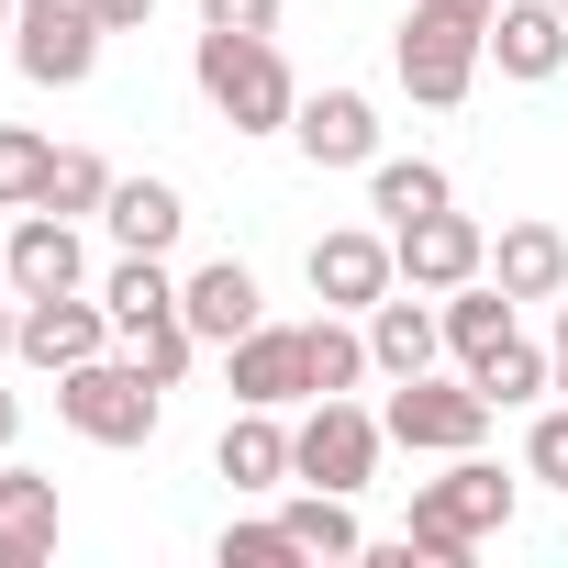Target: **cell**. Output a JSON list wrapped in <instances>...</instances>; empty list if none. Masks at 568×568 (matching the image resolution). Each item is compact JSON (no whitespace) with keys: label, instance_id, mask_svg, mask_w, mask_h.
I'll return each mask as SVG.
<instances>
[{"label":"cell","instance_id":"obj_8","mask_svg":"<svg viewBox=\"0 0 568 568\" xmlns=\"http://www.w3.org/2000/svg\"><path fill=\"white\" fill-rule=\"evenodd\" d=\"M302 278H313V302H324V313H368V302H390V291H402L390 223H335V234H313Z\"/></svg>","mask_w":568,"mask_h":568},{"label":"cell","instance_id":"obj_10","mask_svg":"<svg viewBox=\"0 0 568 568\" xmlns=\"http://www.w3.org/2000/svg\"><path fill=\"white\" fill-rule=\"evenodd\" d=\"M390 256H402V291H468V278H490V234L446 201V212H424V223H390Z\"/></svg>","mask_w":568,"mask_h":568},{"label":"cell","instance_id":"obj_2","mask_svg":"<svg viewBox=\"0 0 568 568\" xmlns=\"http://www.w3.org/2000/svg\"><path fill=\"white\" fill-rule=\"evenodd\" d=\"M57 424L79 435V446H156V424H168V379L123 346H101V357H79V368H57Z\"/></svg>","mask_w":568,"mask_h":568},{"label":"cell","instance_id":"obj_21","mask_svg":"<svg viewBox=\"0 0 568 568\" xmlns=\"http://www.w3.org/2000/svg\"><path fill=\"white\" fill-rule=\"evenodd\" d=\"M435 313H446V357H457V368H479L490 346H513V335H524V324H513L524 302L501 291V278H468V291H446Z\"/></svg>","mask_w":568,"mask_h":568},{"label":"cell","instance_id":"obj_18","mask_svg":"<svg viewBox=\"0 0 568 568\" xmlns=\"http://www.w3.org/2000/svg\"><path fill=\"white\" fill-rule=\"evenodd\" d=\"M212 468H223L234 490H291V424L256 413V402H234V424L212 435Z\"/></svg>","mask_w":568,"mask_h":568},{"label":"cell","instance_id":"obj_22","mask_svg":"<svg viewBox=\"0 0 568 568\" xmlns=\"http://www.w3.org/2000/svg\"><path fill=\"white\" fill-rule=\"evenodd\" d=\"M101 302H112V335L134 346L145 324H168V313H179V278H168V256H134V245H123V256L101 267Z\"/></svg>","mask_w":568,"mask_h":568},{"label":"cell","instance_id":"obj_9","mask_svg":"<svg viewBox=\"0 0 568 568\" xmlns=\"http://www.w3.org/2000/svg\"><path fill=\"white\" fill-rule=\"evenodd\" d=\"M0 291L12 302H45V291H90V245H79V212H12L0 234Z\"/></svg>","mask_w":568,"mask_h":568},{"label":"cell","instance_id":"obj_12","mask_svg":"<svg viewBox=\"0 0 568 568\" xmlns=\"http://www.w3.org/2000/svg\"><path fill=\"white\" fill-rule=\"evenodd\" d=\"M291 145H302L313 168H379V101H368V90H302Z\"/></svg>","mask_w":568,"mask_h":568},{"label":"cell","instance_id":"obj_6","mask_svg":"<svg viewBox=\"0 0 568 568\" xmlns=\"http://www.w3.org/2000/svg\"><path fill=\"white\" fill-rule=\"evenodd\" d=\"M490 390L457 368V379H390V402H379V424H390V446H413V457H468V446H490Z\"/></svg>","mask_w":568,"mask_h":568},{"label":"cell","instance_id":"obj_7","mask_svg":"<svg viewBox=\"0 0 568 568\" xmlns=\"http://www.w3.org/2000/svg\"><path fill=\"white\" fill-rule=\"evenodd\" d=\"M101 45H112L101 0H23V12H12V68H23L34 90H90Z\"/></svg>","mask_w":568,"mask_h":568},{"label":"cell","instance_id":"obj_17","mask_svg":"<svg viewBox=\"0 0 568 568\" xmlns=\"http://www.w3.org/2000/svg\"><path fill=\"white\" fill-rule=\"evenodd\" d=\"M57 557V479L0 457V568H45Z\"/></svg>","mask_w":568,"mask_h":568},{"label":"cell","instance_id":"obj_16","mask_svg":"<svg viewBox=\"0 0 568 568\" xmlns=\"http://www.w3.org/2000/svg\"><path fill=\"white\" fill-rule=\"evenodd\" d=\"M490 68L524 79V90H546L568 68V12H557V0H501V12H490Z\"/></svg>","mask_w":568,"mask_h":568},{"label":"cell","instance_id":"obj_38","mask_svg":"<svg viewBox=\"0 0 568 568\" xmlns=\"http://www.w3.org/2000/svg\"><path fill=\"white\" fill-rule=\"evenodd\" d=\"M557 12H568V0H557Z\"/></svg>","mask_w":568,"mask_h":568},{"label":"cell","instance_id":"obj_24","mask_svg":"<svg viewBox=\"0 0 568 568\" xmlns=\"http://www.w3.org/2000/svg\"><path fill=\"white\" fill-rule=\"evenodd\" d=\"M446 201H457V179H446L435 156H379V168H368V212H379V223H424V212H446Z\"/></svg>","mask_w":568,"mask_h":568},{"label":"cell","instance_id":"obj_14","mask_svg":"<svg viewBox=\"0 0 568 568\" xmlns=\"http://www.w3.org/2000/svg\"><path fill=\"white\" fill-rule=\"evenodd\" d=\"M179 313H190L201 346H234V335L267 324V291H256V267H245V256H201V267L179 278Z\"/></svg>","mask_w":568,"mask_h":568},{"label":"cell","instance_id":"obj_37","mask_svg":"<svg viewBox=\"0 0 568 568\" xmlns=\"http://www.w3.org/2000/svg\"><path fill=\"white\" fill-rule=\"evenodd\" d=\"M12 12H23V0H0V57H12Z\"/></svg>","mask_w":568,"mask_h":568},{"label":"cell","instance_id":"obj_23","mask_svg":"<svg viewBox=\"0 0 568 568\" xmlns=\"http://www.w3.org/2000/svg\"><path fill=\"white\" fill-rule=\"evenodd\" d=\"M278 524H291V546L302 557H368V524H357V501L346 490H291V501H278Z\"/></svg>","mask_w":568,"mask_h":568},{"label":"cell","instance_id":"obj_29","mask_svg":"<svg viewBox=\"0 0 568 568\" xmlns=\"http://www.w3.org/2000/svg\"><path fill=\"white\" fill-rule=\"evenodd\" d=\"M524 479H535V490H568V402H546V413L524 424Z\"/></svg>","mask_w":568,"mask_h":568},{"label":"cell","instance_id":"obj_33","mask_svg":"<svg viewBox=\"0 0 568 568\" xmlns=\"http://www.w3.org/2000/svg\"><path fill=\"white\" fill-rule=\"evenodd\" d=\"M12 446H23V402H12V390H0V457H12Z\"/></svg>","mask_w":568,"mask_h":568},{"label":"cell","instance_id":"obj_20","mask_svg":"<svg viewBox=\"0 0 568 568\" xmlns=\"http://www.w3.org/2000/svg\"><path fill=\"white\" fill-rule=\"evenodd\" d=\"M490 278H501L513 302H557L568 291V234L557 223H501L490 234Z\"/></svg>","mask_w":568,"mask_h":568},{"label":"cell","instance_id":"obj_3","mask_svg":"<svg viewBox=\"0 0 568 568\" xmlns=\"http://www.w3.org/2000/svg\"><path fill=\"white\" fill-rule=\"evenodd\" d=\"M190 79H201V101L234 134H291V112H302V79H291V57H278V34H212L201 23Z\"/></svg>","mask_w":568,"mask_h":568},{"label":"cell","instance_id":"obj_5","mask_svg":"<svg viewBox=\"0 0 568 568\" xmlns=\"http://www.w3.org/2000/svg\"><path fill=\"white\" fill-rule=\"evenodd\" d=\"M379 457H390V424L357 402V390H335V402H302V424H291V479H313V490H368L379 479Z\"/></svg>","mask_w":568,"mask_h":568},{"label":"cell","instance_id":"obj_35","mask_svg":"<svg viewBox=\"0 0 568 568\" xmlns=\"http://www.w3.org/2000/svg\"><path fill=\"white\" fill-rule=\"evenodd\" d=\"M12 324H23V302H12V291H0V357H12Z\"/></svg>","mask_w":568,"mask_h":568},{"label":"cell","instance_id":"obj_27","mask_svg":"<svg viewBox=\"0 0 568 568\" xmlns=\"http://www.w3.org/2000/svg\"><path fill=\"white\" fill-rule=\"evenodd\" d=\"M101 201H112V168H101L90 145H57V168H45V212H79V223H90Z\"/></svg>","mask_w":568,"mask_h":568},{"label":"cell","instance_id":"obj_36","mask_svg":"<svg viewBox=\"0 0 568 568\" xmlns=\"http://www.w3.org/2000/svg\"><path fill=\"white\" fill-rule=\"evenodd\" d=\"M446 12H468V23H490V12H501V0H446Z\"/></svg>","mask_w":568,"mask_h":568},{"label":"cell","instance_id":"obj_31","mask_svg":"<svg viewBox=\"0 0 568 568\" xmlns=\"http://www.w3.org/2000/svg\"><path fill=\"white\" fill-rule=\"evenodd\" d=\"M212 34H278V0H201Z\"/></svg>","mask_w":568,"mask_h":568},{"label":"cell","instance_id":"obj_25","mask_svg":"<svg viewBox=\"0 0 568 568\" xmlns=\"http://www.w3.org/2000/svg\"><path fill=\"white\" fill-rule=\"evenodd\" d=\"M468 379H479V390H490L501 413H524V402H546V390H557V357H546L535 335H513V346H490V357H479Z\"/></svg>","mask_w":568,"mask_h":568},{"label":"cell","instance_id":"obj_13","mask_svg":"<svg viewBox=\"0 0 568 568\" xmlns=\"http://www.w3.org/2000/svg\"><path fill=\"white\" fill-rule=\"evenodd\" d=\"M223 379H234V402H256V413H291V402H313L302 324H256V335H234V346H223Z\"/></svg>","mask_w":568,"mask_h":568},{"label":"cell","instance_id":"obj_15","mask_svg":"<svg viewBox=\"0 0 568 568\" xmlns=\"http://www.w3.org/2000/svg\"><path fill=\"white\" fill-rule=\"evenodd\" d=\"M357 324H368L379 379H424V368L446 357V313H435V291H390V302H368Z\"/></svg>","mask_w":568,"mask_h":568},{"label":"cell","instance_id":"obj_26","mask_svg":"<svg viewBox=\"0 0 568 568\" xmlns=\"http://www.w3.org/2000/svg\"><path fill=\"white\" fill-rule=\"evenodd\" d=\"M45 168H57V145L34 123H0V212H34L45 201Z\"/></svg>","mask_w":568,"mask_h":568},{"label":"cell","instance_id":"obj_34","mask_svg":"<svg viewBox=\"0 0 568 568\" xmlns=\"http://www.w3.org/2000/svg\"><path fill=\"white\" fill-rule=\"evenodd\" d=\"M546 357H557V390H568V291H557V346Z\"/></svg>","mask_w":568,"mask_h":568},{"label":"cell","instance_id":"obj_1","mask_svg":"<svg viewBox=\"0 0 568 568\" xmlns=\"http://www.w3.org/2000/svg\"><path fill=\"white\" fill-rule=\"evenodd\" d=\"M513 513H524V479H501V468L468 446V457H446V479H413L402 535H390V546H368V557H390V568H413V557H424V568H468Z\"/></svg>","mask_w":568,"mask_h":568},{"label":"cell","instance_id":"obj_32","mask_svg":"<svg viewBox=\"0 0 568 568\" xmlns=\"http://www.w3.org/2000/svg\"><path fill=\"white\" fill-rule=\"evenodd\" d=\"M101 23H112V34H145V23H156V0H101Z\"/></svg>","mask_w":568,"mask_h":568},{"label":"cell","instance_id":"obj_4","mask_svg":"<svg viewBox=\"0 0 568 568\" xmlns=\"http://www.w3.org/2000/svg\"><path fill=\"white\" fill-rule=\"evenodd\" d=\"M479 68H490V23L446 12V0H413V12H402V34H390V79H402L424 112H457V101L479 90Z\"/></svg>","mask_w":568,"mask_h":568},{"label":"cell","instance_id":"obj_28","mask_svg":"<svg viewBox=\"0 0 568 568\" xmlns=\"http://www.w3.org/2000/svg\"><path fill=\"white\" fill-rule=\"evenodd\" d=\"M223 568H302V546H291V524L278 513H256V524H223V546H212Z\"/></svg>","mask_w":568,"mask_h":568},{"label":"cell","instance_id":"obj_11","mask_svg":"<svg viewBox=\"0 0 568 568\" xmlns=\"http://www.w3.org/2000/svg\"><path fill=\"white\" fill-rule=\"evenodd\" d=\"M101 346H123L112 335V302L101 291H45V302H23V324H12V357L23 368H79V357H101Z\"/></svg>","mask_w":568,"mask_h":568},{"label":"cell","instance_id":"obj_19","mask_svg":"<svg viewBox=\"0 0 568 568\" xmlns=\"http://www.w3.org/2000/svg\"><path fill=\"white\" fill-rule=\"evenodd\" d=\"M101 223H112V245H134V256H168V245L190 234V201H179V179H112Z\"/></svg>","mask_w":568,"mask_h":568},{"label":"cell","instance_id":"obj_30","mask_svg":"<svg viewBox=\"0 0 568 568\" xmlns=\"http://www.w3.org/2000/svg\"><path fill=\"white\" fill-rule=\"evenodd\" d=\"M134 357H145V368H156V379L179 390V379H190V357H201V335H190V313H168V324H145V335H134Z\"/></svg>","mask_w":568,"mask_h":568}]
</instances>
